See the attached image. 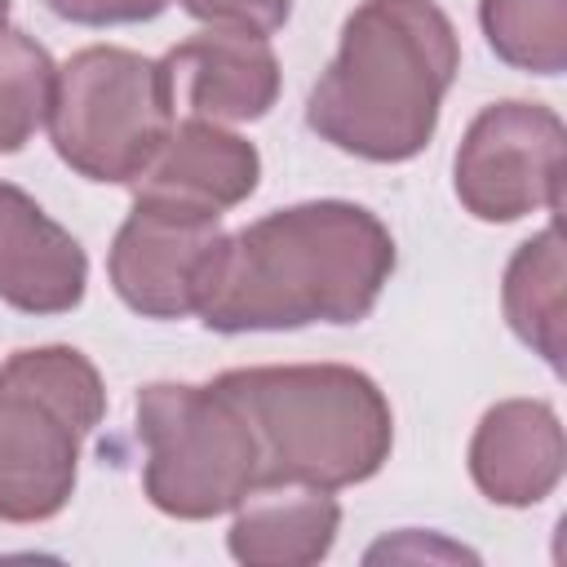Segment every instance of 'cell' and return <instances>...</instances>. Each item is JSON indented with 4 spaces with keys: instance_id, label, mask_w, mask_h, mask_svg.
Instances as JSON below:
<instances>
[{
    "instance_id": "16",
    "label": "cell",
    "mask_w": 567,
    "mask_h": 567,
    "mask_svg": "<svg viewBox=\"0 0 567 567\" xmlns=\"http://www.w3.org/2000/svg\"><path fill=\"white\" fill-rule=\"evenodd\" d=\"M58 66L44 44H35L27 31L4 27L0 31V155L22 151L35 128L49 120Z\"/></svg>"
},
{
    "instance_id": "6",
    "label": "cell",
    "mask_w": 567,
    "mask_h": 567,
    "mask_svg": "<svg viewBox=\"0 0 567 567\" xmlns=\"http://www.w3.org/2000/svg\"><path fill=\"white\" fill-rule=\"evenodd\" d=\"M44 124L71 173L102 186H128L177 124V106L155 58L120 44H89L58 66Z\"/></svg>"
},
{
    "instance_id": "5",
    "label": "cell",
    "mask_w": 567,
    "mask_h": 567,
    "mask_svg": "<svg viewBox=\"0 0 567 567\" xmlns=\"http://www.w3.org/2000/svg\"><path fill=\"white\" fill-rule=\"evenodd\" d=\"M146 447L142 492L168 518H217L261 483V443L239 399L217 381H151L137 390Z\"/></svg>"
},
{
    "instance_id": "11",
    "label": "cell",
    "mask_w": 567,
    "mask_h": 567,
    "mask_svg": "<svg viewBox=\"0 0 567 567\" xmlns=\"http://www.w3.org/2000/svg\"><path fill=\"white\" fill-rule=\"evenodd\" d=\"M567 465L563 421L545 399H501L470 439V478L492 505H540Z\"/></svg>"
},
{
    "instance_id": "13",
    "label": "cell",
    "mask_w": 567,
    "mask_h": 567,
    "mask_svg": "<svg viewBox=\"0 0 567 567\" xmlns=\"http://www.w3.org/2000/svg\"><path fill=\"white\" fill-rule=\"evenodd\" d=\"M341 527V505L328 487L297 478L252 483L226 532L230 558L248 567H310L328 558Z\"/></svg>"
},
{
    "instance_id": "12",
    "label": "cell",
    "mask_w": 567,
    "mask_h": 567,
    "mask_svg": "<svg viewBox=\"0 0 567 567\" xmlns=\"http://www.w3.org/2000/svg\"><path fill=\"white\" fill-rule=\"evenodd\" d=\"M89 257L22 186L0 182V301L22 315H66L84 301Z\"/></svg>"
},
{
    "instance_id": "1",
    "label": "cell",
    "mask_w": 567,
    "mask_h": 567,
    "mask_svg": "<svg viewBox=\"0 0 567 567\" xmlns=\"http://www.w3.org/2000/svg\"><path fill=\"white\" fill-rule=\"evenodd\" d=\"M394 275V235L350 199L275 208L217 239L195 315L213 332L359 323Z\"/></svg>"
},
{
    "instance_id": "18",
    "label": "cell",
    "mask_w": 567,
    "mask_h": 567,
    "mask_svg": "<svg viewBox=\"0 0 567 567\" xmlns=\"http://www.w3.org/2000/svg\"><path fill=\"white\" fill-rule=\"evenodd\" d=\"M173 0H44L49 13L75 27H120V22H151Z\"/></svg>"
},
{
    "instance_id": "9",
    "label": "cell",
    "mask_w": 567,
    "mask_h": 567,
    "mask_svg": "<svg viewBox=\"0 0 567 567\" xmlns=\"http://www.w3.org/2000/svg\"><path fill=\"white\" fill-rule=\"evenodd\" d=\"M173 106L213 124L261 120L279 97V58L266 35L208 27L159 58Z\"/></svg>"
},
{
    "instance_id": "15",
    "label": "cell",
    "mask_w": 567,
    "mask_h": 567,
    "mask_svg": "<svg viewBox=\"0 0 567 567\" xmlns=\"http://www.w3.org/2000/svg\"><path fill=\"white\" fill-rule=\"evenodd\" d=\"M478 27L501 62L532 75H563L567 0H478Z\"/></svg>"
},
{
    "instance_id": "19",
    "label": "cell",
    "mask_w": 567,
    "mask_h": 567,
    "mask_svg": "<svg viewBox=\"0 0 567 567\" xmlns=\"http://www.w3.org/2000/svg\"><path fill=\"white\" fill-rule=\"evenodd\" d=\"M9 4H13V0H0V31H4V22H9Z\"/></svg>"
},
{
    "instance_id": "3",
    "label": "cell",
    "mask_w": 567,
    "mask_h": 567,
    "mask_svg": "<svg viewBox=\"0 0 567 567\" xmlns=\"http://www.w3.org/2000/svg\"><path fill=\"white\" fill-rule=\"evenodd\" d=\"M221 385L248 412L261 443V483L297 478L354 487L394 447V412L381 385L350 363H266L230 368Z\"/></svg>"
},
{
    "instance_id": "10",
    "label": "cell",
    "mask_w": 567,
    "mask_h": 567,
    "mask_svg": "<svg viewBox=\"0 0 567 567\" xmlns=\"http://www.w3.org/2000/svg\"><path fill=\"white\" fill-rule=\"evenodd\" d=\"M257 177H261V155L248 137L230 133L226 124L186 115L182 124L168 128L151 164L128 186L133 199L221 217L226 208L244 204L257 190Z\"/></svg>"
},
{
    "instance_id": "2",
    "label": "cell",
    "mask_w": 567,
    "mask_h": 567,
    "mask_svg": "<svg viewBox=\"0 0 567 567\" xmlns=\"http://www.w3.org/2000/svg\"><path fill=\"white\" fill-rule=\"evenodd\" d=\"M456 71L461 40L434 0H363L306 97V124L346 155L403 164L430 146Z\"/></svg>"
},
{
    "instance_id": "4",
    "label": "cell",
    "mask_w": 567,
    "mask_h": 567,
    "mask_svg": "<svg viewBox=\"0 0 567 567\" xmlns=\"http://www.w3.org/2000/svg\"><path fill=\"white\" fill-rule=\"evenodd\" d=\"M106 416V385L75 346H31L0 363V518L44 523L66 509L80 443Z\"/></svg>"
},
{
    "instance_id": "7",
    "label": "cell",
    "mask_w": 567,
    "mask_h": 567,
    "mask_svg": "<svg viewBox=\"0 0 567 567\" xmlns=\"http://www.w3.org/2000/svg\"><path fill=\"white\" fill-rule=\"evenodd\" d=\"M563 151L567 128L540 102L483 106L452 159L456 199L478 221H518L536 208H563Z\"/></svg>"
},
{
    "instance_id": "14",
    "label": "cell",
    "mask_w": 567,
    "mask_h": 567,
    "mask_svg": "<svg viewBox=\"0 0 567 567\" xmlns=\"http://www.w3.org/2000/svg\"><path fill=\"white\" fill-rule=\"evenodd\" d=\"M501 306L509 332L540 354L554 372H563L567 354V266H563V235L558 221H549L540 235L514 248L505 279H501Z\"/></svg>"
},
{
    "instance_id": "17",
    "label": "cell",
    "mask_w": 567,
    "mask_h": 567,
    "mask_svg": "<svg viewBox=\"0 0 567 567\" xmlns=\"http://www.w3.org/2000/svg\"><path fill=\"white\" fill-rule=\"evenodd\" d=\"M177 4L208 27L248 31V35H275L292 13V0H177Z\"/></svg>"
},
{
    "instance_id": "8",
    "label": "cell",
    "mask_w": 567,
    "mask_h": 567,
    "mask_svg": "<svg viewBox=\"0 0 567 567\" xmlns=\"http://www.w3.org/2000/svg\"><path fill=\"white\" fill-rule=\"evenodd\" d=\"M221 217L173 204L133 199V213L115 230L106 270L115 297L142 319H186L199 306L208 257L221 239Z\"/></svg>"
}]
</instances>
